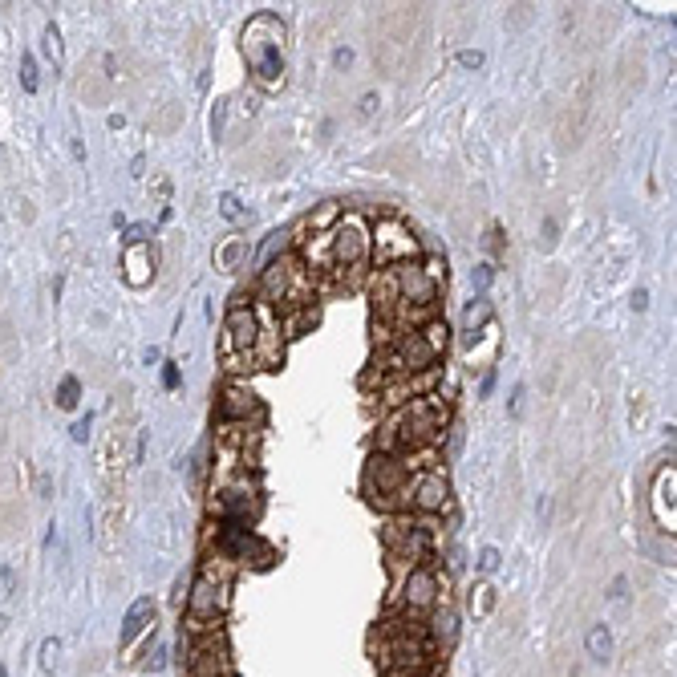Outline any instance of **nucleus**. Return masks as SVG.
<instances>
[{"label":"nucleus","instance_id":"39448f33","mask_svg":"<svg viewBox=\"0 0 677 677\" xmlns=\"http://www.w3.org/2000/svg\"><path fill=\"white\" fill-rule=\"evenodd\" d=\"M313 288H317V276L305 268L296 252H284L276 260H268L260 268V280H256V292L268 309H280V317L296 313V309H309L313 305Z\"/></svg>","mask_w":677,"mask_h":677},{"label":"nucleus","instance_id":"dca6fc26","mask_svg":"<svg viewBox=\"0 0 677 677\" xmlns=\"http://www.w3.org/2000/svg\"><path fill=\"white\" fill-rule=\"evenodd\" d=\"M264 406L260 398L244 386V382H228L219 394V422H228V426H248V418H260Z\"/></svg>","mask_w":677,"mask_h":677},{"label":"nucleus","instance_id":"f704fd0d","mask_svg":"<svg viewBox=\"0 0 677 677\" xmlns=\"http://www.w3.org/2000/svg\"><path fill=\"white\" fill-rule=\"evenodd\" d=\"M57 649H61V645H57L53 637H49V641L41 645V653H45V665H49V669H53V657H57Z\"/></svg>","mask_w":677,"mask_h":677},{"label":"nucleus","instance_id":"9d476101","mask_svg":"<svg viewBox=\"0 0 677 677\" xmlns=\"http://www.w3.org/2000/svg\"><path fill=\"white\" fill-rule=\"evenodd\" d=\"M382 544H386L390 564L418 568V564H430L434 528H430L426 519H414V515H390L386 528H382Z\"/></svg>","mask_w":677,"mask_h":677},{"label":"nucleus","instance_id":"aec40b11","mask_svg":"<svg viewBox=\"0 0 677 677\" xmlns=\"http://www.w3.org/2000/svg\"><path fill=\"white\" fill-rule=\"evenodd\" d=\"M155 600H134V605H130V613H126V621H122V649H130L146 629H155Z\"/></svg>","mask_w":677,"mask_h":677},{"label":"nucleus","instance_id":"393cba45","mask_svg":"<svg viewBox=\"0 0 677 677\" xmlns=\"http://www.w3.org/2000/svg\"><path fill=\"white\" fill-rule=\"evenodd\" d=\"M78 398H82V382H78V378H65V382L57 386V406H61V410H73V406H78Z\"/></svg>","mask_w":677,"mask_h":677},{"label":"nucleus","instance_id":"423d86ee","mask_svg":"<svg viewBox=\"0 0 677 677\" xmlns=\"http://www.w3.org/2000/svg\"><path fill=\"white\" fill-rule=\"evenodd\" d=\"M446 325L442 321H430V325H418L410 333H398L386 353L373 361V369L382 373V378H394V373H426V369H438L442 353H446Z\"/></svg>","mask_w":677,"mask_h":677},{"label":"nucleus","instance_id":"5701e85b","mask_svg":"<svg viewBox=\"0 0 677 677\" xmlns=\"http://www.w3.org/2000/svg\"><path fill=\"white\" fill-rule=\"evenodd\" d=\"M584 649H588V657L596 665H605L613 657V633H609V625H592L588 637H584Z\"/></svg>","mask_w":677,"mask_h":677},{"label":"nucleus","instance_id":"f3484780","mask_svg":"<svg viewBox=\"0 0 677 677\" xmlns=\"http://www.w3.org/2000/svg\"><path fill=\"white\" fill-rule=\"evenodd\" d=\"M426 637L434 645V657H446L450 649H455V641H459V613H455V605H450L446 596L438 600L434 613L426 617Z\"/></svg>","mask_w":677,"mask_h":677},{"label":"nucleus","instance_id":"412c9836","mask_svg":"<svg viewBox=\"0 0 677 677\" xmlns=\"http://www.w3.org/2000/svg\"><path fill=\"white\" fill-rule=\"evenodd\" d=\"M491 321H495L491 300H487V296L471 300V305L463 309V341H467V345H475V341H479V333H487V329H491Z\"/></svg>","mask_w":677,"mask_h":677},{"label":"nucleus","instance_id":"1a4fd4ad","mask_svg":"<svg viewBox=\"0 0 677 677\" xmlns=\"http://www.w3.org/2000/svg\"><path fill=\"white\" fill-rule=\"evenodd\" d=\"M442 596H446V588H442V580H438V568H434V564H418V568H410L402 580H394L390 613H394V617H410V621H426Z\"/></svg>","mask_w":677,"mask_h":677},{"label":"nucleus","instance_id":"f8f14e48","mask_svg":"<svg viewBox=\"0 0 677 677\" xmlns=\"http://www.w3.org/2000/svg\"><path fill=\"white\" fill-rule=\"evenodd\" d=\"M418 256V240L402 219H378V228L369 232V264L373 268H394Z\"/></svg>","mask_w":677,"mask_h":677},{"label":"nucleus","instance_id":"4468645a","mask_svg":"<svg viewBox=\"0 0 677 677\" xmlns=\"http://www.w3.org/2000/svg\"><path fill=\"white\" fill-rule=\"evenodd\" d=\"M450 503V479L442 475V467L434 471H422V475H410V511H422V515H434Z\"/></svg>","mask_w":677,"mask_h":677},{"label":"nucleus","instance_id":"20e7f679","mask_svg":"<svg viewBox=\"0 0 677 677\" xmlns=\"http://www.w3.org/2000/svg\"><path fill=\"white\" fill-rule=\"evenodd\" d=\"M369 653L382 665V673H426L438 657L434 645L426 637V621H410V617H386L369 637Z\"/></svg>","mask_w":677,"mask_h":677},{"label":"nucleus","instance_id":"f03ea898","mask_svg":"<svg viewBox=\"0 0 677 677\" xmlns=\"http://www.w3.org/2000/svg\"><path fill=\"white\" fill-rule=\"evenodd\" d=\"M446 422H450V406L442 402V394L414 398L378 426V450L382 455H410V450L438 446V438L446 434Z\"/></svg>","mask_w":677,"mask_h":677},{"label":"nucleus","instance_id":"79ce46f5","mask_svg":"<svg viewBox=\"0 0 677 677\" xmlns=\"http://www.w3.org/2000/svg\"><path fill=\"white\" fill-rule=\"evenodd\" d=\"M0 677H9V669H0Z\"/></svg>","mask_w":677,"mask_h":677},{"label":"nucleus","instance_id":"58836bf2","mask_svg":"<svg viewBox=\"0 0 677 677\" xmlns=\"http://www.w3.org/2000/svg\"><path fill=\"white\" fill-rule=\"evenodd\" d=\"M519 406H523V386H515V394H511V414H519Z\"/></svg>","mask_w":677,"mask_h":677},{"label":"nucleus","instance_id":"2eb2a0df","mask_svg":"<svg viewBox=\"0 0 677 677\" xmlns=\"http://www.w3.org/2000/svg\"><path fill=\"white\" fill-rule=\"evenodd\" d=\"M434 378L438 369H426V373H394V378H382V402L386 406H406L414 398H426L434 394Z\"/></svg>","mask_w":677,"mask_h":677},{"label":"nucleus","instance_id":"ea45409f","mask_svg":"<svg viewBox=\"0 0 677 677\" xmlns=\"http://www.w3.org/2000/svg\"><path fill=\"white\" fill-rule=\"evenodd\" d=\"M86 434H90V422H78V426H73V438H78V442H86Z\"/></svg>","mask_w":677,"mask_h":677},{"label":"nucleus","instance_id":"cd10ccee","mask_svg":"<svg viewBox=\"0 0 677 677\" xmlns=\"http://www.w3.org/2000/svg\"><path fill=\"white\" fill-rule=\"evenodd\" d=\"M45 53H49L53 65H61V33H57V25L45 29Z\"/></svg>","mask_w":677,"mask_h":677},{"label":"nucleus","instance_id":"7ed1b4c3","mask_svg":"<svg viewBox=\"0 0 677 677\" xmlns=\"http://www.w3.org/2000/svg\"><path fill=\"white\" fill-rule=\"evenodd\" d=\"M305 260V268L313 276H361V268L369 264V223L361 215H341L329 232L313 236L309 252L300 256Z\"/></svg>","mask_w":677,"mask_h":677},{"label":"nucleus","instance_id":"a878e982","mask_svg":"<svg viewBox=\"0 0 677 677\" xmlns=\"http://www.w3.org/2000/svg\"><path fill=\"white\" fill-rule=\"evenodd\" d=\"M471 609H475V617H487V613L495 609V588H491V584H479V588H475Z\"/></svg>","mask_w":677,"mask_h":677},{"label":"nucleus","instance_id":"a19ab883","mask_svg":"<svg viewBox=\"0 0 677 677\" xmlns=\"http://www.w3.org/2000/svg\"><path fill=\"white\" fill-rule=\"evenodd\" d=\"M382 677H430V673H382Z\"/></svg>","mask_w":677,"mask_h":677},{"label":"nucleus","instance_id":"9b49d317","mask_svg":"<svg viewBox=\"0 0 677 677\" xmlns=\"http://www.w3.org/2000/svg\"><path fill=\"white\" fill-rule=\"evenodd\" d=\"M256 341H260V325L256 313L248 305H236L223 317V337H219V353L228 369H256Z\"/></svg>","mask_w":677,"mask_h":677},{"label":"nucleus","instance_id":"a211bd4d","mask_svg":"<svg viewBox=\"0 0 677 677\" xmlns=\"http://www.w3.org/2000/svg\"><path fill=\"white\" fill-rule=\"evenodd\" d=\"M673 495H677V471L665 467L653 479V519H657V528H665L669 536H673V523H677V499Z\"/></svg>","mask_w":677,"mask_h":677},{"label":"nucleus","instance_id":"473e14b6","mask_svg":"<svg viewBox=\"0 0 677 677\" xmlns=\"http://www.w3.org/2000/svg\"><path fill=\"white\" fill-rule=\"evenodd\" d=\"M163 665H167V649L159 645V649H155V657H150V661H146V669H155V673H159Z\"/></svg>","mask_w":677,"mask_h":677},{"label":"nucleus","instance_id":"bb28decb","mask_svg":"<svg viewBox=\"0 0 677 677\" xmlns=\"http://www.w3.org/2000/svg\"><path fill=\"white\" fill-rule=\"evenodd\" d=\"M219 215L232 219V223H240V219H244V203H240L236 195H219Z\"/></svg>","mask_w":677,"mask_h":677},{"label":"nucleus","instance_id":"72a5a7b5","mask_svg":"<svg viewBox=\"0 0 677 677\" xmlns=\"http://www.w3.org/2000/svg\"><path fill=\"white\" fill-rule=\"evenodd\" d=\"M633 309H637V313H645V309H649V292H645V288H637V292H633Z\"/></svg>","mask_w":677,"mask_h":677},{"label":"nucleus","instance_id":"f257e3e1","mask_svg":"<svg viewBox=\"0 0 677 677\" xmlns=\"http://www.w3.org/2000/svg\"><path fill=\"white\" fill-rule=\"evenodd\" d=\"M446 268L438 260H406L394 268H378L369 276V296H373V313L382 325V341L390 345L398 333H410L418 325L438 321V292H442Z\"/></svg>","mask_w":677,"mask_h":677},{"label":"nucleus","instance_id":"0eeeda50","mask_svg":"<svg viewBox=\"0 0 677 677\" xmlns=\"http://www.w3.org/2000/svg\"><path fill=\"white\" fill-rule=\"evenodd\" d=\"M244 57L252 69V82L268 94L284 86V21L272 13H260L244 29Z\"/></svg>","mask_w":677,"mask_h":677},{"label":"nucleus","instance_id":"4c0bfd02","mask_svg":"<svg viewBox=\"0 0 677 677\" xmlns=\"http://www.w3.org/2000/svg\"><path fill=\"white\" fill-rule=\"evenodd\" d=\"M491 276H495V268H491V264H479V284H491Z\"/></svg>","mask_w":677,"mask_h":677},{"label":"nucleus","instance_id":"c9c22d12","mask_svg":"<svg viewBox=\"0 0 677 677\" xmlns=\"http://www.w3.org/2000/svg\"><path fill=\"white\" fill-rule=\"evenodd\" d=\"M491 390H495V369H491V373H487V378H483V386H479V398H487Z\"/></svg>","mask_w":677,"mask_h":677},{"label":"nucleus","instance_id":"37998d69","mask_svg":"<svg viewBox=\"0 0 677 677\" xmlns=\"http://www.w3.org/2000/svg\"><path fill=\"white\" fill-rule=\"evenodd\" d=\"M232 677H236V673H232Z\"/></svg>","mask_w":677,"mask_h":677},{"label":"nucleus","instance_id":"7c9ffc66","mask_svg":"<svg viewBox=\"0 0 677 677\" xmlns=\"http://www.w3.org/2000/svg\"><path fill=\"white\" fill-rule=\"evenodd\" d=\"M163 386H167V390H179V365H175V361L163 365Z\"/></svg>","mask_w":677,"mask_h":677},{"label":"nucleus","instance_id":"c85d7f7f","mask_svg":"<svg viewBox=\"0 0 677 677\" xmlns=\"http://www.w3.org/2000/svg\"><path fill=\"white\" fill-rule=\"evenodd\" d=\"M499 564H503V556H499V548H483L479 552V572H499Z\"/></svg>","mask_w":677,"mask_h":677},{"label":"nucleus","instance_id":"2f4dec72","mask_svg":"<svg viewBox=\"0 0 677 677\" xmlns=\"http://www.w3.org/2000/svg\"><path fill=\"white\" fill-rule=\"evenodd\" d=\"M459 65L479 69V65H483V53H479V49H463V53H459Z\"/></svg>","mask_w":677,"mask_h":677},{"label":"nucleus","instance_id":"ddd939ff","mask_svg":"<svg viewBox=\"0 0 677 677\" xmlns=\"http://www.w3.org/2000/svg\"><path fill=\"white\" fill-rule=\"evenodd\" d=\"M187 677H232V653L219 629L195 633L187 649Z\"/></svg>","mask_w":677,"mask_h":677},{"label":"nucleus","instance_id":"4be33fe9","mask_svg":"<svg viewBox=\"0 0 677 677\" xmlns=\"http://www.w3.org/2000/svg\"><path fill=\"white\" fill-rule=\"evenodd\" d=\"M248 256H252L248 236H228V240L215 248V268H219V272H236V268H244Z\"/></svg>","mask_w":677,"mask_h":677},{"label":"nucleus","instance_id":"6e6552de","mask_svg":"<svg viewBox=\"0 0 677 677\" xmlns=\"http://www.w3.org/2000/svg\"><path fill=\"white\" fill-rule=\"evenodd\" d=\"M361 487H365V499L378 511H386V515H410V475H406L398 455H382V450H373L369 463H365V475H361Z\"/></svg>","mask_w":677,"mask_h":677},{"label":"nucleus","instance_id":"6ab92c4d","mask_svg":"<svg viewBox=\"0 0 677 677\" xmlns=\"http://www.w3.org/2000/svg\"><path fill=\"white\" fill-rule=\"evenodd\" d=\"M122 280L130 288H142L155 280V252H150V244H126L122 252Z\"/></svg>","mask_w":677,"mask_h":677},{"label":"nucleus","instance_id":"e433bc0d","mask_svg":"<svg viewBox=\"0 0 677 677\" xmlns=\"http://www.w3.org/2000/svg\"><path fill=\"white\" fill-rule=\"evenodd\" d=\"M625 588H629L625 576H617V580H613V600H625Z\"/></svg>","mask_w":677,"mask_h":677},{"label":"nucleus","instance_id":"b1692460","mask_svg":"<svg viewBox=\"0 0 677 677\" xmlns=\"http://www.w3.org/2000/svg\"><path fill=\"white\" fill-rule=\"evenodd\" d=\"M337 219H341V207H337V203H325V207H321V211H313L305 223L313 228V236H321V232H329V228H333Z\"/></svg>","mask_w":677,"mask_h":677},{"label":"nucleus","instance_id":"c756f323","mask_svg":"<svg viewBox=\"0 0 677 677\" xmlns=\"http://www.w3.org/2000/svg\"><path fill=\"white\" fill-rule=\"evenodd\" d=\"M21 82H25V90H29V94L37 90V61H33V57H25V61H21Z\"/></svg>","mask_w":677,"mask_h":677}]
</instances>
